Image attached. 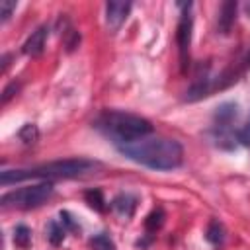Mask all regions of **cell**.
Segmentation results:
<instances>
[{
  "instance_id": "cell-1",
  "label": "cell",
  "mask_w": 250,
  "mask_h": 250,
  "mask_svg": "<svg viewBox=\"0 0 250 250\" xmlns=\"http://www.w3.org/2000/svg\"><path fill=\"white\" fill-rule=\"evenodd\" d=\"M117 148L129 160L152 170H174L184 162L182 145L168 137H143Z\"/></svg>"
},
{
  "instance_id": "cell-2",
  "label": "cell",
  "mask_w": 250,
  "mask_h": 250,
  "mask_svg": "<svg viewBox=\"0 0 250 250\" xmlns=\"http://www.w3.org/2000/svg\"><path fill=\"white\" fill-rule=\"evenodd\" d=\"M96 168H100V162L88 160V158H64V160H51L29 168H18V170H2L0 184H16L21 180H68V178H80L86 174H92Z\"/></svg>"
},
{
  "instance_id": "cell-3",
  "label": "cell",
  "mask_w": 250,
  "mask_h": 250,
  "mask_svg": "<svg viewBox=\"0 0 250 250\" xmlns=\"http://www.w3.org/2000/svg\"><path fill=\"white\" fill-rule=\"evenodd\" d=\"M94 127L102 131L105 137H109L115 143V146L148 137V133L152 131V125L148 119L129 111H119V109L102 111L94 119Z\"/></svg>"
},
{
  "instance_id": "cell-4",
  "label": "cell",
  "mask_w": 250,
  "mask_h": 250,
  "mask_svg": "<svg viewBox=\"0 0 250 250\" xmlns=\"http://www.w3.org/2000/svg\"><path fill=\"white\" fill-rule=\"evenodd\" d=\"M53 182H39L31 186H23L18 189H12L2 195L0 205L4 209H33L43 205L53 195Z\"/></svg>"
},
{
  "instance_id": "cell-5",
  "label": "cell",
  "mask_w": 250,
  "mask_h": 250,
  "mask_svg": "<svg viewBox=\"0 0 250 250\" xmlns=\"http://www.w3.org/2000/svg\"><path fill=\"white\" fill-rule=\"evenodd\" d=\"M191 29H193V16H191V4L184 6V12L178 21V31H176V41H178V51H180V62L182 70H186L188 61H189V45H191Z\"/></svg>"
},
{
  "instance_id": "cell-6",
  "label": "cell",
  "mask_w": 250,
  "mask_h": 250,
  "mask_svg": "<svg viewBox=\"0 0 250 250\" xmlns=\"http://www.w3.org/2000/svg\"><path fill=\"white\" fill-rule=\"evenodd\" d=\"M131 12V2H107L105 4V23L111 31H117Z\"/></svg>"
},
{
  "instance_id": "cell-7",
  "label": "cell",
  "mask_w": 250,
  "mask_h": 250,
  "mask_svg": "<svg viewBox=\"0 0 250 250\" xmlns=\"http://www.w3.org/2000/svg\"><path fill=\"white\" fill-rule=\"evenodd\" d=\"M49 35V27L47 25H39L35 31H31V35L25 39L23 43V53L29 57H39L45 49V41Z\"/></svg>"
},
{
  "instance_id": "cell-8",
  "label": "cell",
  "mask_w": 250,
  "mask_h": 250,
  "mask_svg": "<svg viewBox=\"0 0 250 250\" xmlns=\"http://www.w3.org/2000/svg\"><path fill=\"white\" fill-rule=\"evenodd\" d=\"M111 207L115 213H119L121 217H131L135 207H137V197L131 195V193H119L113 201H111Z\"/></svg>"
},
{
  "instance_id": "cell-9",
  "label": "cell",
  "mask_w": 250,
  "mask_h": 250,
  "mask_svg": "<svg viewBox=\"0 0 250 250\" xmlns=\"http://www.w3.org/2000/svg\"><path fill=\"white\" fill-rule=\"evenodd\" d=\"M236 18V2H225L219 10V31L229 33Z\"/></svg>"
},
{
  "instance_id": "cell-10",
  "label": "cell",
  "mask_w": 250,
  "mask_h": 250,
  "mask_svg": "<svg viewBox=\"0 0 250 250\" xmlns=\"http://www.w3.org/2000/svg\"><path fill=\"white\" fill-rule=\"evenodd\" d=\"M45 234H47V238H49L51 244L59 246V244L62 242L64 234H66V229L62 227L61 221H49V223H47V229H45Z\"/></svg>"
},
{
  "instance_id": "cell-11",
  "label": "cell",
  "mask_w": 250,
  "mask_h": 250,
  "mask_svg": "<svg viewBox=\"0 0 250 250\" xmlns=\"http://www.w3.org/2000/svg\"><path fill=\"white\" fill-rule=\"evenodd\" d=\"M205 238H207L213 246L223 244V240H225V229H223V225L213 219V221L207 225V229H205Z\"/></svg>"
},
{
  "instance_id": "cell-12",
  "label": "cell",
  "mask_w": 250,
  "mask_h": 250,
  "mask_svg": "<svg viewBox=\"0 0 250 250\" xmlns=\"http://www.w3.org/2000/svg\"><path fill=\"white\" fill-rule=\"evenodd\" d=\"M164 211L160 209V207H156V209H152L150 213H148V217H146V221H145V227H146V230L148 232H156L162 225H164Z\"/></svg>"
},
{
  "instance_id": "cell-13",
  "label": "cell",
  "mask_w": 250,
  "mask_h": 250,
  "mask_svg": "<svg viewBox=\"0 0 250 250\" xmlns=\"http://www.w3.org/2000/svg\"><path fill=\"white\" fill-rule=\"evenodd\" d=\"M14 244L18 248H27L31 244V230L25 225H18L14 229Z\"/></svg>"
},
{
  "instance_id": "cell-14",
  "label": "cell",
  "mask_w": 250,
  "mask_h": 250,
  "mask_svg": "<svg viewBox=\"0 0 250 250\" xmlns=\"http://www.w3.org/2000/svg\"><path fill=\"white\" fill-rule=\"evenodd\" d=\"M90 248L92 250H117L115 248V242L105 232H100V234L92 236L90 238Z\"/></svg>"
},
{
  "instance_id": "cell-15",
  "label": "cell",
  "mask_w": 250,
  "mask_h": 250,
  "mask_svg": "<svg viewBox=\"0 0 250 250\" xmlns=\"http://www.w3.org/2000/svg\"><path fill=\"white\" fill-rule=\"evenodd\" d=\"M84 197H86V201H88V205H90L92 209H96V211H105V199H104V195H102L100 189H90V191L84 193Z\"/></svg>"
},
{
  "instance_id": "cell-16",
  "label": "cell",
  "mask_w": 250,
  "mask_h": 250,
  "mask_svg": "<svg viewBox=\"0 0 250 250\" xmlns=\"http://www.w3.org/2000/svg\"><path fill=\"white\" fill-rule=\"evenodd\" d=\"M20 139H21L25 145L35 143V141L39 139V131H37V127H35L33 123H25V125L20 129Z\"/></svg>"
},
{
  "instance_id": "cell-17",
  "label": "cell",
  "mask_w": 250,
  "mask_h": 250,
  "mask_svg": "<svg viewBox=\"0 0 250 250\" xmlns=\"http://www.w3.org/2000/svg\"><path fill=\"white\" fill-rule=\"evenodd\" d=\"M16 2L14 0H0V21H8L12 18V12L16 10Z\"/></svg>"
},
{
  "instance_id": "cell-18",
  "label": "cell",
  "mask_w": 250,
  "mask_h": 250,
  "mask_svg": "<svg viewBox=\"0 0 250 250\" xmlns=\"http://www.w3.org/2000/svg\"><path fill=\"white\" fill-rule=\"evenodd\" d=\"M59 221L62 223V227H64L66 230H72V232L78 230V225H76L74 217H72L68 211H61V213H59Z\"/></svg>"
},
{
  "instance_id": "cell-19",
  "label": "cell",
  "mask_w": 250,
  "mask_h": 250,
  "mask_svg": "<svg viewBox=\"0 0 250 250\" xmlns=\"http://www.w3.org/2000/svg\"><path fill=\"white\" fill-rule=\"evenodd\" d=\"M236 141L244 146H250V117L246 119V123L240 127V131L236 133Z\"/></svg>"
},
{
  "instance_id": "cell-20",
  "label": "cell",
  "mask_w": 250,
  "mask_h": 250,
  "mask_svg": "<svg viewBox=\"0 0 250 250\" xmlns=\"http://www.w3.org/2000/svg\"><path fill=\"white\" fill-rule=\"evenodd\" d=\"M18 88H20V84H16V82H12L10 86H6V90H4V94H2V104H8V100H10L12 96H14L12 92H14V90L18 92Z\"/></svg>"
},
{
  "instance_id": "cell-21",
  "label": "cell",
  "mask_w": 250,
  "mask_h": 250,
  "mask_svg": "<svg viewBox=\"0 0 250 250\" xmlns=\"http://www.w3.org/2000/svg\"><path fill=\"white\" fill-rule=\"evenodd\" d=\"M248 64H250V55H248Z\"/></svg>"
}]
</instances>
